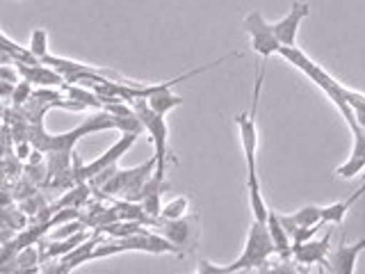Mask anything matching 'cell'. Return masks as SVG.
Masks as SVG:
<instances>
[{"label":"cell","mask_w":365,"mask_h":274,"mask_svg":"<svg viewBox=\"0 0 365 274\" xmlns=\"http://www.w3.org/2000/svg\"><path fill=\"white\" fill-rule=\"evenodd\" d=\"M28 53L37 60L39 64L48 57V34H46V30L37 28L32 32V37H30V46H28Z\"/></svg>","instance_id":"18"},{"label":"cell","mask_w":365,"mask_h":274,"mask_svg":"<svg viewBox=\"0 0 365 274\" xmlns=\"http://www.w3.org/2000/svg\"><path fill=\"white\" fill-rule=\"evenodd\" d=\"M351 135H354V144H351V153L347 158L345 165H340L336 169V174L342 176V178H354L359 176L361 171L365 169V128L359 123L351 128Z\"/></svg>","instance_id":"11"},{"label":"cell","mask_w":365,"mask_h":274,"mask_svg":"<svg viewBox=\"0 0 365 274\" xmlns=\"http://www.w3.org/2000/svg\"><path fill=\"white\" fill-rule=\"evenodd\" d=\"M265 226H267V233H269L272 243H274V251H277V254H279L281 258H290V249H292L290 235H288V231H285V228L281 226L279 215L274 213V210H269Z\"/></svg>","instance_id":"14"},{"label":"cell","mask_w":365,"mask_h":274,"mask_svg":"<svg viewBox=\"0 0 365 274\" xmlns=\"http://www.w3.org/2000/svg\"><path fill=\"white\" fill-rule=\"evenodd\" d=\"M302 274H308V272H306V270H302Z\"/></svg>","instance_id":"26"},{"label":"cell","mask_w":365,"mask_h":274,"mask_svg":"<svg viewBox=\"0 0 365 274\" xmlns=\"http://www.w3.org/2000/svg\"><path fill=\"white\" fill-rule=\"evenodd\" d=\"M363 249H365V238L356 240V243H351V245H340L331 251L322 265L329 270V274H354L356 260Z\"/></svg>","instance_id":"8"},{"label":"cell","mask_w":365,"mask_h":274,"mask_svg":"<svg viewBox=\"0 0 365 274\" xmlns=\"http://www.w3.org/2000/svg\"><path fill=\"white\" fill-rule=\"evenodd\" d=\"M153 171H155V158H148L144 165H137L130 169H117V174L98 190L101 197H110V199L119 197L121 201L137 203V197H140L146 181L153 176Z\"/></svg>","instance_id":"2"},{"label":"cell","mask_w":365,"mask_h":274,"mask_svg":"<svg viewBox=\"0 0 365 274\" xmlns=\"http://www.w3.org/2000/svg\"><path fill=\"white\" fill-rule=\"evenodd\" d=\"M187 208H190V199H187V197H176V199H171L169 203H165V206H163V213H160V220H165V222L182 220V217L187 215Z\"/></svg>","instance_id":"19"},{"label":"cell","mask_w":365,"mask_h":274,"mask_svg":"<svg viewBox=\"0 0 365 274\" xmlns=\"http://www.w3.org/2000/svg\"><path fill=\"white\" fill-rule=\"evenodd\" d=\"M274 254H277V251H274V243L267 233V226L254 220L249 226L242 254H240L233 263H228V270L233 274L245 272V270H260L267 265Z\"/></svg>","instance_id":"1"},{"label":"cell","mask_w":365,"mask_h":274,"mask_svg":"<svg viewBox=\"0 0 365 274\" xmlns=\"http://www.w3.org/2000/svg\"><path fill=\"white\" fill-rule=\"evenodd\" d=\"M87 240H89L87 231L78 233L73 238H66V240H51L48 249H46V256H48V258H64V256L71 254L73 249H78L83 243H87Z\"/></svg>","instance_id":"17"},{"label":"cell","mask_w":365,"mask_h":274,"mask_svg":"<svg viewBox=\"0 0 365 274\" xmlns=\"http://www.w3.org/2000/svg\"><path fill=\"white\" fill-rule=\"evenodd\" d=\"M158 231L163 238H167L171 245L178 247L182 251V247H190L197 243V222L194 217H182V220H174V222H165L160 220Z\"/></svg>","instance_id":"9"},{"label":"cell","mask_w":365,"mask_h":274,"mask_svg":"<svg viewBox=\"0 0 365 274\" xmlns=\"http://www.w3.org/2000/svg\"><path fill=\"white\" fill-rule=\"evenodd\" d=\"M194 274H233L231 270H228V265H215V263L201 258L199 265H197V272Z\"/></svg>","instance_id":"22"},{"label":"cell","mask_w":365,"mask_h":274,"mask_svg":"<svg viewBox=\"0 0 365 274\" xmlns=\"http://www.w3.org/2000/svg\"><path fill=\"white\" fill-rule=\"evenodd\" d=\"M242 28L251 37V49H254L258 55H262V62H267L272 55H279L281 44L277 41V37H274L272 23L262 16L258 9H251L249 14H245Z\"/></svg>","instance_id":"5"},{"label":"cell","mask_w":365,"mask_h":274,"mask_svg":"<svg viewBox=\"0 0 365 274\" xmlns=\"http://www.w3.org/2000/svg\"><path fill=\"white\" fill-rule=\"evenodd\" d=\"M30 151V144H21L19 146V153H21V158H26V153Z\"/></svg>","instance_id":"25"},{"label":"cell","mask_w":365,"mask_h":274,"mask_svg":"<svg viewBox=\"0 0 365 274\" xmlns=\"http://www.w3.org/2000/svg\"><path fill=\"white\" fill-rule=\"evenodd\" d=\"M89 183H76V186L71 188V190H68L66 194H64V197L60 199V201H57V203H53L51 206V208L57 213V210H60V208H83V206L89 201Z\"/></svg>","instance_id":"15"},{"label":"cell","mask_w":365,"mask_h":274,"mask_svg":"<svg viewBox=\"0 0 365 274\" xmlns=\"http://www.w3.org/2000/svg\"><path fill=\"white\" fill-rule=\"evenodd\" d=\"M279 222L285 231H288V235H292L297 228L317 226V224H322V206H315V203L302 206V208L294 210L292 215H279Z\"/></svg>","instance_id":"12"},{"label":"cell","mask_w":365,"mask_h":274,"mask_svg":"<svg viewBox=\"0 0 365 274\" xmlns=\"http://www.w3.org/2000/svg\"><path fill=\"white\" fill-rule=\"evenodd\" d=\"M329 245H331V228L317 240H308L304 245H292L290 258L297 263V265H317V263L327 260Z\"/></svg>","instance_id":"10"},{"label":"cell","mask_w":365,"mask_h":274,"mask_svg":"<svg viewBox=\"0 0 365 274\" xmlns=\"http://www.w3.org/2000/svg\"><path fill=\"white\" fill-rule=\"evenodd\" d=\"M308 14H311V5L308 3H292L288 14L272 23L274 37L281 44V49H294L297 32H299V26L304 23V19H308Z\"/></svg>","instance_id":"7"},{"label":"cell","mask_w":365,"mask_h":274,"mask_svg":"<svg viewBox=\"0 0 365 274\" xmlns=\"http://www.w3.org/2000/svg\"><path fill=\"white\" fill-rule=\"evenodd\" d=\"M182 103V96L174 94L171 89H165V91H155V94L151 98H146V106L151 108L155 114H160V117H167V114L178 108Z\"/></svg>","instance_id":"16"},{"label":"cell","mask_w":365,"mask_h":274,"mask_svg":"<svg viewBox=\"0 0 365 274\" xmlns=\"http://www.w3.org/2000/svg\"><path fill=\"white\" fill-rule=\"evenodd\" d=\"M363 194H365V181H363V183H361V186H359V190H356V192H354V194H351V197H347L345 201H347V203L351 206L354 201H359V199L363 197Z\"/></svg>","instance_id":"24"},{"label":"cell","mask_w":365,"mask_h":274,"mask_svg":"<svg viewBox=\"0 0 365 274\" xmlns=\"http://www.w3.org/2000/svg\"><path fill=\"white\" fill-rule=\"evenodd\" d=\"M133 112L137 114V119H140L142 128L151 135V142H153V148H155V174L165 176V153H167V137H169V128H167V121L165 117H160L155 114L151 108L146 106V101H133L130 103Z\"/></svg>","instance_id":"4"},{"label":"cell","mask_w":365,"mask_h":274,"mask_svg":"<svg viewBox=\"0 0 365 274\" xmlns=\"http://www.w3.org/2000/svg\"><path fill=\"white\" fill-rule=\"evenodd\" d=\"M137 137L140 135H133V133L121 135L119 142H114L103 156H98L96 160H91V163H87V165H78V169L73 171V181L76 183H89L91 178H96L98 174L108 171L110 167H117L121 156L137 142Z\"/></svg>","instance_id":"6"},{"label":"cell","mask_w":365,"mask_h":274,"mask_svg":"<svg viewBox=\"0 0 365 274\" xmlns=\"http://www.w3.org/2000/svg\"><path fill=\"white\" fill-rule=\"evenodd\" d=\"M19 71L21 76L26 78V83L28 85H62L64 80L57 76L53 68L48 66H43V64H19Z\"/></svg>","instance_id":"13"},{"label":"cell","mask_w":365,"mask_h":274,"mask_svg":"<svg viewBox=\"0 0 365 274\" xmlns=\"http://www.w3.org/2000/svg\"><path fill=\"white\" fill-rule=\"evenodd\" d=\"M30 98V85L28 83H21L16 89H14V101L16 103H26Z\"/></svg>","instance_id":"23"},{"label":"cell","mask_w":365,"mask_h":274,"mask_svg":"<svg viewBox=\"0 0 365 274\" xmlns=\"http://www.w3.org/2000/svg\"><path fill=\"white\" fill-rule=\"evenodd\" d=\"M256 274H302V268H297V263L292 258H281L274 265L260 268Z\"/></svg>","instance_id":"21"},{"label":"cell","mask_w":365,"mask_h":274,"mask_svg":"<svg viewBox=\"0 0 365 274\" xmlns=\"http://www.w3.org/2000/svg\"><path fill=\"white\" fill-rule=\"evenodd\" d=\"M123 251H146V254H182L178 247H174L167 238L153 231H144L140 235H130V238H121L114 240V243L98 245L91 251V260L96 258H106V256H117Z\"/></svg>","instance_id":"3"},{"label":"cell","mask_w":365,"mask_h":274,"mask_svg":"<svg viewBox=\"0 0 365 274\" xmlns=\"http://www.w3.org/2000/svg\"><path fill=\"white\" fill-rule=\"evenodd\" d=\"M349 210V203L347 201H336L331 206H324L322 208V224H340L342 220H345V215Z\"/></svg>","instance_id":"20"}]
</instances>
